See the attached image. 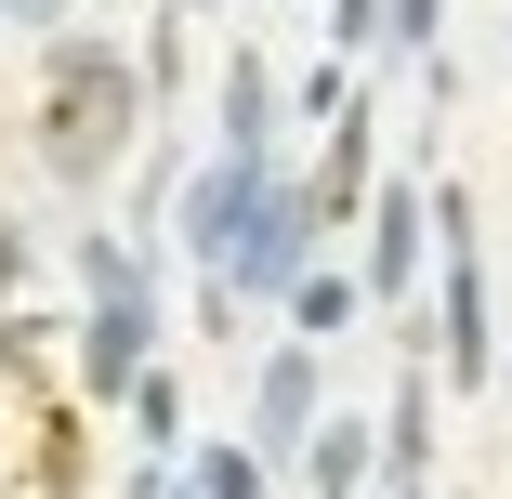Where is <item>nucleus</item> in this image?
I'll list each match as a JSON object with an SVG mask.
<instances>
[{"label": "nucleus", "instance_id": "nucleus-3", "mask_svg": "<svg viewBox=\"0 0 512 499\" xmlns=\"http://www.w3.org/2000/svg\"><path fill=\"white\" fill-rule=\"evenodd\" d=\"M250 486H263V473H250V460H237V447H224V460H211V473H197V499H250Z\"/></svg>", "mask_w": 512, "mask_h": 499}, {"label": "nucleus", "instance_id": "nucleus-1", "mask_svg": "<svg viewBox=\"0 0 512 499\" xmlns=\"http://www.w3.org/2000/svg\"><path fill=\"white\" fill-rule=\"evenodd\" d=\"M132 355H145V276L106 263V303H92V381H119Z\"/></svg>", "mask_w": 512, "mask_h": 499}, {"label": "nucleus", "instance_id": "nucleus-2", "mask_svg": "<svg viewBox=\"0 0 512 499\" xmlns=\"http://www.w3.org/2000/svg\"><path fill=\"white\" fill-rule=\"evenodd\" d=\"M302 408H316V368H302V355L263 368V434H302Z\"/></svg>", "mask_w": 512, "mask_h": 499}]
</instances>
